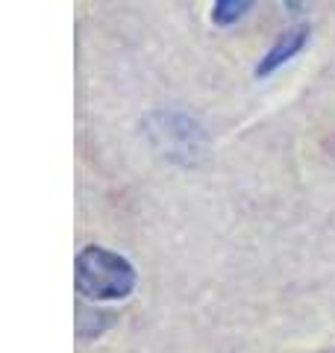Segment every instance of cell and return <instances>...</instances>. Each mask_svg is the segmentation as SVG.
<instances>
[{
    "mask_svg": "<svg viewBox=\"0 0 335 353\" xmlns=\"http://www.w3.org/2000/svg\"><path fill=\"white\" fill-rule=\"evenodd\" d=\"M77 292L88 301H124L139 283L136 265L124 253H115L100 245H88L77 253L74 262Z\"/></svg>",
    "mask_w": 335,
    "mask_h": 353,
    "instance_id": "1",
    "label": "cell"
},
{
    "mask_svg": "<svg viewBox=\"0 0 335 353\" xmlns=\"http://www.w3.org/2000/svg\"><path fill=\"white\" fill-rule=\"evenodd\" d=\"M150 121H153L150 139L159 145V150H165V157L188 162V157L200 150L203 132H200V127L188 115H183V112H156Z\"/></svg>",
    "mask_w": 335,
    "mask_h": 353,
    "instance_id": "2",
    "label": "cell"
},
{
    "mask_svg": "<svg viewBox=\"0 0 335 353\" xmlns=\"http://www.w3.org/2000/svg\"><path fill=\"white\" fill-rule=\"evenodd\" d=\"M309 24H297V27H288L283 30L279 36L274 39V44L265 50V57L259 59V65L253 68L256 77H271L274 71H279L285 62H292L300 50L309 44Z\"/></svg>",
    "mask_w": 335,
    "mask_h": 353,
    "instance_id": "3",
    "label": "cell"
},
{
    "mask_svg": "<svg viewBox=\"0 0 335 353\" xmlns=\"http://www.w3.org/2000/svg\"><path fill=\"white\" fill-rule=\"evenodd\" d=\"M253 3H247V0H218V3H212V24L215 27H232L236 21H241L244 15H247V9Z\"/></svg>",
    "mask_w": 335,
    "mask_h": 353,
    "instance_id": "4",
    "label": "cell"
}]
</instances>
